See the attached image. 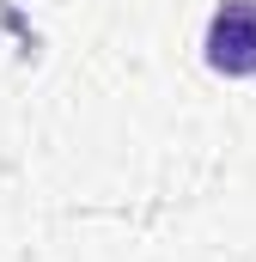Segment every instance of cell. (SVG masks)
Returning a JSON list of instances; mask_svg holds the SVG:
<instances>
[{
    "label": "cell",
    "instance_id": "1",
    "mask_svg": "<svg viewBox=\"0 0 256 262\" xmlns=\"http://www.w3.org/2000/svg\"><path fill=\"white\" fill-rule=\"evenodd\" d=\"M207 67L226 73V79H250L256 73V0H226L214 18H207Z\"/></svg>",
    "mask_w": 256,
    "mask_h": 262
}]
</instances>
